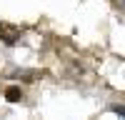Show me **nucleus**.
Wrapping results in <instances>:
<instances>
[{"mask_svg": "<svg viewBox=\"0 0 125 120\" xmlns=\"http://www.w3.org/2000/svg\"><path fill=\"white\" fill-rule=\"evenodd\" d=\"M0 38H3L8 45H13L15 40L20 38V30L18 28H10V25H0Z\"/></svg>", "mask_w": 125, "mask_h": 120, "instance_id": "obj_1", "label": "nucleus"}, {"mask_svg": "<svg viewBox=\"0 0 125 120\" xmlns=\"http://www.w3.org/2000/svg\"><path fill=\"white\" fill-rule=\"evenodd\" d=\"M5 98H8V103H18V100H23V90L13 85V88L5 90Z\"/></svg>", "mask_w": 125, "mask_h": 120, "instance_id": "obj_2", "label": "nucleus"}, {"mask_svg": "<svg viewBox=\"0 0 125 120\" xmlns=\"http://www.w3.org/2000/svg\"><path fill=\"white\" fill-rule=\"evenodd\" d=\"M110 113H115V115L125 118V105H110Z\"/></svg>", "mask_w": 125, "mask_h": 120, "instance_id": "obj_3", "label": "nucleus"}, {"mask_svg": "<svg viewBox=\"0 0 125 120\" xmlns=\"http://www.w3.org/2000/svg\"><path fill=\"white\" fill-rule=\"evenodd\" d=\"M123 8H125V0H123Z\"/></svg>", "mask_w": 125, "mask_h": 120, "instance_id": "obj_4", "label": "nucleus"}]
</instances>
